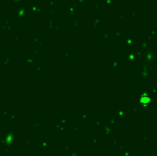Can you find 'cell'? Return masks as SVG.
Returning <instances> with one entry per match:
<instances>
[{
	"label": "cell",
	"instance_id": "6da1fadb",
	"mask_svg": "<svg viewBox=\"0 0 157 156\" xmlns=\"http://www.w3.org/2000/svg\"><path fill=\"white\" fill-rule=\"evenodd\" d=\"M150 102H151V98L149 95L146 94V93L142 94L140 97V103L144 106H148L150 103Z\"/></svg>",
	"mask_w": 157,
	"mask_h": 156
}]
</instances>
